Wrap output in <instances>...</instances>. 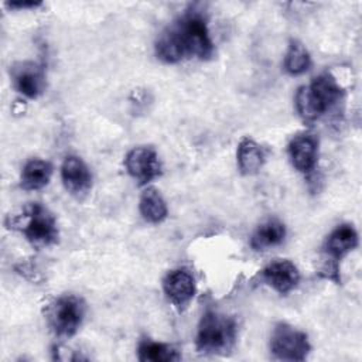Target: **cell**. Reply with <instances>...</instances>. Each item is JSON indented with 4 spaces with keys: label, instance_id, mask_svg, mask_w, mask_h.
Returning <instances> with one entry per match:
<instances>
[{
    "label": "cell",
    "instance_id": "cell-13",
    "mask_svg": "<svg viewBox=\"0 0 362 362\" xmlns=\"http://www.w3.org/2000/svg\"><path fill=\"white\" fill-rule=\"evenodd\" d=\"M358 246V232L351 223H341L327 236L324 250L331 263L338 262Z\"/></svg>",
    "mask_w": 362,
    "mask_h": 362
},
{
    "label": "cell",
    "instance_id": "cell-18",
    "mask_svg": "<svg viewBox=\"0 0 362 362\" xmlns=\"http://www.w3.org/2000/svg\"><path fill=\"white\" fill-rule=\"evenodd\" d=\"M137 358L141 362H170L181 359V354L168 344L143 339L137 346Z\"/></svg>",
    "mask_w": 362,
    "mask_h": 362
},
{
    "label": "cell",
    "instance_id": "cell-9",
    "mask_svg": "<svg viewBox=\"0 0 362 362\" xmlns=\"http://www.w3.org/2000/svg\"><path fill=\"white\" fill-rule=\"evenodd\" d=\"M10 74L14 88L28 99L38 98L45 89L44 68L35 62H17L11 66Z\"/></svg>",
    "mask_w": 362,
    "mask_h": 362
},
{
    "label": "cell",
    "instance_id": "cell-12",
    "mask_svg": "<svg viewBox=\"0 0 362 362\" xmlns=\"http://www.w3.org/2000/svg\"><path fill=\"white\" fill-rule=\"evenodd\" d=\"M262 279L279 294H288L300 281V272L290 260H274L262 270Z\"/></svg>",
    "mask_w": 362,
    "mask_h": 362
},
{
    "label": "cell",
    "instance_id": "cell-5",
    "mask_svg": "<svg viewBox=\"0 0 362 362\" xmlns=\"http://www.w3.org/2000/svg\"><path fill=\"white\" fill-rule=\"evenodd\" d=\"M86 313L85 301L75 294L58 297L48 308V322L52 331L62 338H69L79 329Z\"/></svg>",
    "mask_w": 362,
    "mask_h": 362
},
{
    "label": "cell",
    "instance_id": "cell-11",
    "mask_svg": "<svg viewBox=\"0 0 362 362\" xmlns=\"http://www.w3.org/2000/svg\"><path fill=\"white\" fill-rule=\"evenodd\" d=\"M291 165L303 174H310L318 161V139L311 133L294 136L287 146Z\"/></svg>",
    "mask_w": 362,
    "mask_h": 362
},
{
    "label": "cell",
    "instance_id": "cell-6",
    "mask_svg": "<svg viewBox=\"0 0 362 362\" xmlns=\"http://www.w3.org/2000/svg\"><path fill=\"white\" fill-rule=\"evenodd\" d=\"M270 351L281 361H304L311 351V344L304 331L280 322L272 332Z\"/></svg>",
    "mask_w": 362,
    "mask_h": 362
},
{
    "label": "cell",
    "instance_id": "cell-16",
    "mask_svg": "<svg viewBox=\"0 0 362 362\" xmlns=\"http://www.w3.org/2000/svg\"><path fill=\"white\" fill-rule=\"evenodd\" d=\"M286 238V225L276 218H270L260 223L250 238L253 250H266L283 243Z\"/></svg>",
    "mask_w": 362,
    "mask_h": 362
},
{
    "label": "cell",
    "instance_id": "cell-3",
    "mask_svg": "<svg viewBox=\"0 0 362 362\" xmlns=\"http://www.w3.org/2000/svg\"><path fill=\"white\" fill-rule=\"evenodd\" d=\"M344 96V89L329 72L315 76L308 85L297 89L296 110L305 122H314L335 106Z\"/></svg>",
    "mask_w": 362,
    "mask_h": 362
},
{
    "label": "cell",
    "instance_id": "cell-8",
    "mask_svg": "<svg viewBox=\"0 0 362 362\" xmlns=\"http://www.w3.org/2000/svg\"><path fill=\"white\" fill-rule=\"evenodd\" d=\"M61 180L65 189L75 198H85L92 188V174L78 156H66L61 165Z\"/></svg>",
    "mask_w": 362,
    "mask_h": 362
},
{
    "label": "cell",
    "instance_id": "cell-19",
    "mask_svg": "<svg viewBox=\"0 0 362 362\" xmlns=\"http://www.w3.org/2000/svg\"><path fill=\"white\" fill-rule=\"evenodd\" d=\"M311 65V57L310 52L307 51L305 45L297 40H291L284 57V71L288 75L298 76L303 75L304 72L308 71Z\"/></svg>",
    "mask_w": 362,
    "mask_h": 362
},
{
    "label": "cell",
    "instance_id": "cell-10",
    "mask_svg": "<svg viewBox=\"0 0 362 362\" xmlns=\"http://www.w3.org/2000/svg\"><path fill=\"white\" fill-rule=\"evenodd\" d=\"M163 290L175 307L184 308L197 293L195 279L188 269H174L165 274L163 280Z\"/></svg>",
    "mask_w": 362,
    "mask_h": 362
},
{
    "label": "cell",
    "instance_id": "cell-17",
    "mask_svg": "<svg viewBox=\"0 0 362 362\" xmlns=\"http://www.w3.org/2000/svg\"><path fill=\"white\" fill-rule=\"evenodd\" d=\"M139 209L143 219L150 223H161L168 215V208L163 195L153 187H148L141 192Z\"/></svg>",
    "mask_w": 362,
    "mask_h": 362
},
{
    "label": "cell",
    "instance_id": "cell-20",
    "mask_svg": "<svg viewBox=\"0 0 362 362\" xmlns=\"http://www.w3.org/2000/svg\"><path fill=\"white\" fill-rule=\"evenodd\" d=\"M8 7L11 8H35L40 6V3H33V1H17V3H7Z\"/></svg>",
    "mask_w": 362,
    "mask_h": 362
},
{
    "label": "cell",
    "instance_id": "cell-2",
    "mask_svg": "<svg viewBox=\"0 0 362 362\" xmlns=\"http://www.w3.org/2000/svg\"><path fill=\"white\" fill-rule=\"evenodd\" d=\"M6 225L10 229L21 232L25 240L35 249L49 247L59 238L55 215L40 202H30L18 214L8 215Z\"/></svg>",
    "mask_w": 362,
    "mask_h": 362
},
{
    "label": "cell",
    "instance_id": "cell-15",
    "mask_svg": "<svg viewBox=\"0 0 362 362\" xmlns=\"http://www.w3.org/2000/svg\"><path fill=\"white\" fill-rule=\"evenodd\" d=\"M52 177V165L49 161L41 158L28 160L20 175V187L25 191L41 189L48 185Z\"/></svg>",
    "mask_w": 362,
    "mask_h": 362
},
{
    "label": "cell",
    "instance_id": "cell-4",
    "mask_svg": "<svg viewBox=\"0 0 362 362\" xmlns=\"http://www.w3.org/2000/svg\"><path fill=\"white\" fill-rule=\"evenodd\" d=\"M236 335L238 324L233 317L208 310L199 320L195 345L202 354L226 355L235 346Z\"/></svg>",
    "mask_w": 362,
    "mask_h": 362
},
{
    "label": "cell",
    "instance_id": "cell-14",
    "mask_svg": "<svg viewBox=\"0 0 362 362\" xmlns=\"http://www.w3.org/2000/svg\"><path fill=\"white\" fill-rule=\"evenodd\" d=\"M238 168L243 175H253L260 171L266 161L264 148L250 137H243L236 150Z\"/></svg>",
    "mask_w": 362,
    "mask_h": 362
},
{
    "label": "cell",
    "instance_id": "cell-1",
    "mask_svg": "<svg viewBox=\"0 0 362 362\" xmlns=\"http://www.w3.org/2000/svg\"><path fill=\"white\" fill-rule=\"evenodd\" d=\"M154 51L156 57L165 64L189 58L201 61L212 58L215 47L204 14L194 8L185 11L161 31L154 42Z\"/></svg>",
    "mask_w": 362,
    "mask_h": 362
},
{
    "label": "cell",
    "instance_id": "cell-7",
    "mask_svg": "<svg viewBox=\"0 0 362 362\" xmlns=\"http://www.w3.org/2000/svg\"><path fill=\"white\" fill-rule=\"evenodd\" d=\"M124 167L129 175L137 181L139 185H146L158 178L163 167L157 151L150 146H139L132 148L124 157Z\"/></svg>",
    "mask_w": 362,
    "mask_h": 362
}]
</instances>
